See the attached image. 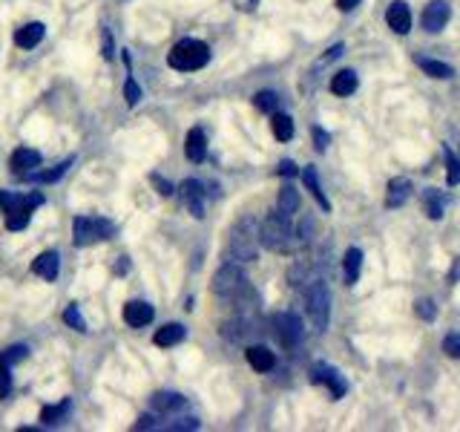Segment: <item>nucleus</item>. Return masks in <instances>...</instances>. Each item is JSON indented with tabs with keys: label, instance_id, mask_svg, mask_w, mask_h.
Masks as SVG:
<instances>
[{
	"label": "nucleus",
	"instance_id": "f257e3e1",
	"mask_svg": "<svg viewBox=\"0 0 460 432\" xmlns=\"http://www.w3.org/2000/svg\"><path fill=\"white\" fill-rule=\"evenodd\" d=\"M259 237H262V245H265L268 251H276V254H291L293 248H299L296 231L291 228L288 216H282L279 210L271 213L268 220L259 225Z\"/></svg>",
	"mask_w": 460,
	"mask_h": 432
},
{
	"label": "nucleus",
	"instance_id": "f03ea898",
	"mask_svg": "<svg viewBox=\"0 0 460 432\" xmlns=\"http://www.w3.org/2000/svg\"><path fill=\"white\" fill-rule=\"evenodd\" d=\"M259 245H262L259 222L253 216H245V220H239L234 225V231H230V257L236 262H251V259H256Z\"/></svg>",
	"mask_w": 460,
	"mask_h": 432
},
{
	"label": "nucleus",
	"instance_id": "7ed1b4c3",
	"mask_svg": "<svg viewBox=\"0 0 460 432\" xmlns=\"http://www.w3.org/2000/svg\"><path fill=\"white\" fill-rule=\"evenodd\" d=\"M210 61V49L204 41H196V38H184L179 41L170 55H167V63L179 72H193V69H202L204 63Z\"/></svg>",
	"mask_w": 460,
	"mask_h": 432
},
{
	"label": "nucleus",
	"instance_id": "20e7f679",
	"mask_svg": "<svg viewBox=\"0 0 460 432\" xmlns=\"http://www.w3.org/2000/svg\"><path fill=\"white\" fill-rule=\"evenodd\" d=\"M213 294L219 297V300H230L234 303L245 288H248V277H245V271L236 265V262H227V265H221L219 271H216V277H213Z\"/></svg>",
	"mask_w": 460,
	"mask_h": 432
},
{
	"label": "nucleus",
	"instance_id": "39448f33",
	"mask_svg": "<svg viewBox=\"0 0 460 432\" xmlns=\"http://www.w3.org/2000/svg\"><path fill=\"white\" fill-rule=\"evenodd\" d=\"M115 234V225L110 220H98V216H78L72 222V240L75 245H93L98 240H110Z\"/></svg>",
	"mask_w": 460,
	"mask_h": 432
},
{
	"label": "nucleus",
	"instance_id": "423d86ee",
	"mask_svg": "<svg viewBox=\"0 0 460 432\" xmlns=\"http://www.w3.org/2000/svg\"><path fill=\"white\" fill-rule=\"evenodd\" d=\"M305 309H308V317L314 323L317 331L328 329V317H331V297H328V288L320 279H311L308 285V294H305Z\"/></svg>",
	"mask_w": 460,
	"mask_h": 432
},
{
	"label": "nucleus",
	"instance_id": "0eeeda50",
	"mask_svg": "<svg viewBox=\"0 0 460 432\" xmlns=\"http://www.w3.org/2000/svg\"><path fill=\"white\" fill-rule=\"evenodd\" d=\"M273 331H276V337H279V343H282L285 349L299 346V343H302V334H305L302 320H299L296 314H291V312L273 314Z\"/></svg>",
	"mask_w": 460,
	"mask_h": 432
},
{
	"label": "nucleus",
	"instance_id": "6e6552de",
	"mask_svg": "<svg viewBox=\"0 0 460 432\" xmlns=\"http://www.w3.org/2000/svg\"><path fill=\"white\" fill-rule=\"evenodd\" d=\"M253 326H256V323H253L251 314H239L236 320H227V323L221 326V334H224L230 343H248V340L256 334Z\"/></svg>",
	"mask_w": 460,
	"mask_h": 432
},
{
	"label": "nucleus",
	"instance_id": "1a4fd4ad",
	"mask_svg": "<svg viewBox=\"0 0 460 432\" xmlns=\"http://www.w3.org/2000/svg\"><path fill=\"white\" fill-rule=\"evenodd\" d=\"M179 190H182V199H184L187 210L196 216V220H202L204 216V185L196 182V179H187V182H182Z\"/></svg>",
	"mask_w": 460,
	"mask_h": 432
},
{
	"label": "nucleus",
	"instance_id": "9d476101",
	"mask_svg": "<svg viewBox=\"0 0 460 432\" xmlns=\"http://www.w3.org/2000/svg\"><path fill=\"white\" fill-rule=\"evenodd\" d=\"M449 15H451V9H449L446 0H432V4L426 6V12H423V29L426 32H440L449 24Z\"/></svg>",
	"mask_w": 460,
	"mask_h": 432
},
{
	"label": "nucleus",
	"instance_id": "9b49d317",
	"mask_svg": "<svg viewBox=\"0 0 460 432\" xmlns=\"http://www.w3.org/2000/svg\"><path fill=\"white\" fill-rule=\"evenodd\" d=\"M152 317H156V312H152L150 303L144 300H132L124 306V323L132 326V329H144L147 323H152Z\"/></svg>",
	"mask_w": 460,
	"mask_h": 432
},
{
	"label": "nucleus",
	"instance_id": "f8f14e48",
	"mask_svg": "<svg viewBox=\"0 0 460 432\" xmlns=\"http://www.w3.org/2000/svg\"><path fill=\"white\" fill-rule=\"evenodd\" d=\"M184 156L193 162V165H199V162H204V156H207V135H204V130H190L187 133V138H184Z\"/></svg>",
	"mask_w": 460,
	"mask_h": 432
},
{
	"label": "nucleus",
	"instance_id": "ddd939ff",
	"mask_svg": "<svg viewBox=\"0 0 460 432\" xmlns=\"http://www.w3.org/2000/svg\"><path fill=\"white\" fill-rule=\"evenodd\" d=\"M386 21H389V26H392L397 35H406V32L412 29V12H409V6L403 4V0H394V4L389 6Z\"/></svg>",
	"mask_w": 460,
	"mask_h": 432
},
{
	"label": "nucleus",
	"instance_id": "4468645a",
	"mask_svg": "<svg viewBox=\"0 0 460 432\" xmlns=\"http://www.w3.org/2000/svg\"><path fill=\"white\" fill-rule=\"evenodd\" d=\"M184 398L179 395V392H156L150 398V406L156 409V412H162V415H170V412H179V409H184Z\"/></svg>",
	"mask_w": 460,
	"mask_h": 432
},
{
	"label": "nucleus",
	"instance_id": "2eb2a0df",
	"mask_svg": "<svg viewBox=\"0 0 460 432\" xmlns=\"http://www.w3.org/2000/svg\"><path fill=\"white\" fill-rule=\"evenodd\" d=\"M248 364L256 369V372H271L273 366H276V357H273V351L268 349V346H248Z\"/></svg>",
	"mask_w": 460,
	"mask_h": 432
},
{
	"label": "nucleus",
	"instance_id": "dca6fc26",
	"mask_svg": "<svg viewBox=\"0 0 460 432\" xmlns=\"http://www.w3.org/2000/svg\"><path fill=\"white\" fill-rule=\"evenodd\" d=\"M43 35H46V26L43 24H26V26H21L18 32H15V43L21 46V49H32V46H38L41 41H43Z\"/></svg>",
	"mask_w": 460,
	"mask_h": 432
},
{
	"label": "nucleus",
	"instance_id": "f3484780",
	"mask_svg": "<svg viewBox=\"0 0 460 432\" xmlns=\"http://www.w3.org/2000/svg\"><path fill=\"white\" fill-rule=\"evenodd\" d=\"M409 196H412V182H409L406 176H397V179L389 182V196H386V205H389V207L406 205Z\"/></svg>",
	"mask_w": 460,
	"mask_h": 432
},
{
	"label": "nucleus",
	"instance_id": "a211bd4d",
	"mask_svg": "<svg viewBox=\"0 0 460 432\" xmlns=\"http://www.w3.org/2000/svg\"><path fill=\"white\" fill-rule=\"evenodd\" d=\"M32 271L38 274V277H43V279H55L58 277V271H61V259H58V254L55 251H46V254H41L35 262H32Z\"/></svg>",
	"mask_w": 460,
	"mask_h": 432
},
{
	"label": "nucleus",
	"instance_id": "6ab92c4d",
	"mask_svg": "<svg viewBox=\"0 0 460 432\" xmlns=\"http://www.w3.org/2000/svg\"><path fill=\"white\" fill-rule=\"evenodd\" d=\"M12 168L18 173H32L35 168H41V153L38 150H29V148H18L12 153Z\"/></svg>",
	"mask_w": 460,
	"mask_h": 432
},
{
	"label": "nucleus",
	"instance_id": "aec40b11",
	"mask_svg": "<svg viewBox=\"0 0 460 432\" xmlns=\"http://www.w3.org/2000/svg\"><path fill=\"white\" fill-rule=\"evenodd\" d=\"M302 182H305V187L311 190V196L320 202V207H323V210H331V202H328V196L323 193V187H320V176H317V170H314V168H305V170H302Z\"/></svg>",
	"mask_w": 460,
	"mask_h": 432
},
{
	"label": "nucleus",
	"instance_id": "412c9836",
	"mask_svg": "<svg viewBox=\"0 0 460 432\" xmlns=\"http://www.w3.org/2000/svg\"><path fill=\"white\" fill-rule=\"evenodd\" d=\"M354 90H357V76L351 69H343V72H337V76L331 78V93L334 96H354Z\"/></svg>",
	"mask_w": 460,
	"mask_h": 432
},
{
	"label": "nucleus",
	"instance_id": "4be33fe9",
	"mask_svg": "<svg viewBox=\"0 0 460 432\" xmlns=\"http://www.w3.org/2000/svg\"><path fill=\"white\" fill-rule=\"evenodd\" d=\"M184 326L182 323H167L164 329H159L156 331V346H162V349H167V346H176V343H182L184 340Z\"/></svg>",
	"mask_w": 460,
	"mask_h": 432
},
{
	"label": "nucleus",
	"instance_id": "5701e85b",
	"mask_svg": "<svg viewBox=\"0 0 460 432\" xmlns=\"http://www.w3.org/2000/svg\"><path fill=\"white\" fill-rule=\"evenodd\" d=\"M299 207V193H296V187L293 185H285L282 190H279V202H276V210L282 213V216H291L293 210Z\"/></svg>",
	"mask_w": 460,
	"mask_h": 432
},
{
	"label": "nucleus",
	"instance_id": "b1692460",
	"mask_svg": "<svg viewBox=\"0 0 460 432\" xmlns=\"http://www.w3.org/2000/svg\"><path fill=\"white\" fill-rule=\"evenodd\" d=\"M360 268H362V251H360V248H348V251H345V282H348V285L357 282Z\"/></svg>",
	"mask_w": 460,
	"mask_h": 432
},
{
	"label": "nucleus",
	"instance_id": "393cba45",
	"mask_svg": "<svg viewBox=\"0 0 460 432\" xmlns=\"http://www.w3.org/2000/svg\"><path fill=\"white\" fill-rule=\"evenodd\" d=\"M423 205H426V216H432V220H440L443 207H446V196H440L437 190H426L423 193Z\"/></svg>",
	"mask_w": 460,
	"mask_h": 432
},
{
	"label": "nucleus",
	"instance_id": "a878e982",
	"mask_svg": "<svg viewBox=\"0 0 460 432\" xmlns=\"http://www.w3.org/2000/svg\"><path fill=\"white\" fill-rule=\"evenodd\" d=\"M417 66L432 78H451V66L440 63V61H429V58H417Z\"/></svg>",
	"mask_w": 460,
	"mask_h": 432
},
{
	"label": "nucleus",
	"instance_id": "bb28decb",
	"mask_svg": "<svg viewBox=\"0 0 460 432\" xmlns=\"http://www.w3.org/2000/svg\"><path fill=\"white\" fill-rule=\"evenodd\" d=\"M69 409H72V401H69V398H66V401H61L58 406H43L41 421H43V423H58L61 418H66V415H69Z\"/></svg>",
	"mask_w": 460,
	"mask_h": 432
},
{
	"label": "nucleus",
	"instance_id": "cd10ccee",
	"mask_svg": "<svg viewBox=\"0 0 460 432\" xmlns=\"http://www.w3.org/2000/svg\"><path fill=\"white\" fill-rule=\"evenodd\" d=\"M29 357V349L26 346H9L4 354H0V366H15V364H23V360Z\"/></svg>",
	"mask_w": 460,
	"mask_h": 432
},
{
	"label": "nucleus",
	"instance_id": "c85d7f7f",
	"mask_svg": "<svg viewBox=\"0 0 460 432\" xmlns=\"http://www.w3.org/2000/svg\"><path fill=\"white\" fill-rule=\"evenodd\" d=\"M271 127H273V135H276L279 141H288V138L293 135V121H291V115L276 113L273 121H271Z\"/></svg>",
	"mask_w": 460,
	"mask_h": 432
},
{
	"label": "nucleus",
	"instance_id": "c756f323",
	"mask_svg": "<svg viewBox=\"0 0 460 432\" xmlns=\"http://www.w3.org/2000/svg\"><path fill=\"white\" fill-rule=\"evenodd\" d=\"M323 386H328L334 398H343V395L348 392V384H345V378H343L337 369H328V375H325V384H323Z\"/></svg>",
	"mask_w": 460,
	"mask_h": 432
},
{
	"label": "nucleus",
	"instance_id": "7c9ffc66",
	"mask_svg": "<svg viewBox=\"0 0 460 432\" xmlns=\"http://www.w3.org/2000/svg\"><path fill=\"white\" fill-rule=\"evenodd\" d=\"M253 104H256L262 113H276V107H279V96H276V93H271V90H262V93H256V96H253Z\"/></svg>",
	"mask_w": 460,
	"mask_h": 432
},
{
	"label": "nucleus",
	"instance_id": "2f4dec72",
	"mask_svg": "<svg viewBox=\"0 0 460 432\" xmlns=\"http://www.w3.org/2000/svg\"><path fill=\"white\" fill-rule=\"evenodd\" d=\"M69 168H72V159L61 162L58 168H52V170H46V173H26V176H29V179H35V182H58Z\"/></svg>",
	"mask_w": 460,
	"mask_h": 432
},
{
	"label": "nucleus",
	"instance_id": "473e14b6",
	"mask_svg": "<svg viewBox=\"0 0 460 432\" xmlns=\"http://www.w3.org/2000/svg\"><path fill=\"white\" fill-rule=\"evenodd\" d=\"M63 323H66V326H72V329H78V331H87V320H84L81 309L75 306V303H72V306L63 312Z\"/></svg>",
	"mask_w": 460,
	"mask_h": 432
},
{
	"label": "nucleus",
	"instance_id": "72a5a7b5",
	"mask_svg": "<svg viewBox=\"0 0 460 432\" xmlns=\"http://www.w3.org/2000/svg\"><path fill=\"white\" fill-rule=\"evenodd\" d=\"M162 429H167V432H190V429H199V421L196 418H176V421H167Z\"/></svg>",
	"mask_w": 460,
	"mask_h": 432
},
{
	"label": "nucleus",
	"instance_id": "f704fd0d",
	"mask_svg": "<svg viewBox=\"0 0 460 432\" xmlns=\"http://www.w3.org/2000/svg\"><path fill=\"white\" fill-rule=\"evenodd\" d=\"M414 312H417V317H420V320H434V317H437V309H434V303H432V300H417Z\"/></svg>",
	"mask_w": 460,
	"mask_h": 432
},
{
	"label": "nucleus",
	"instance_id": "c9c22d12",
	"mask_svg": "<svg viewBox=\"0 0 460 432\" xmlns=\"http://www.w3.org/2000/svg\"><path fill=\"white\" fill-rule=\"evenodd\" d=\"M443 351H446L449 357L460 360V334H446V340H443Z\"/></svg>",
	"mask_w": 460,
	"mask_h": 432
},
{
	"label": "nucleus",
	"instance_id": "e433bc0d",
	"mask_svg": "<svg viewBox=\"0 0 460 432\" xmlns=\"http://www.w3.org/2000/svg\"><path fill=\"white\" fill-rule=\"evenodd\" d=\"M124 96H127V104L132 107V104H138V98H141V87H138L132 78H127V84H124Z\"/></svg>",
	"mask_w": 460,
	"mask_h": 432
},
{
	"label": "nucleus",
	"instance_id": "4c0bfd02",
	"mask_svg": "<svg viewBox=\"0 0 460 432\" xmlns=\"http://www.w3.org/2000/svg\"><path fill=\"white\" fill-rule=\"evenodd\" d=\"M446 182H449V185H460V162H457V159H449Z\"/></svg>",
	"mask_w": 460,
	"mask_h": 432
},
{
	"label": "nucleus",
	"instance_id": "58836bf2",
	"mask_svg": "<svg viewBox=\"0 0 460 432\" xmlns=\"http://www.w3.org/2000/svg\"><path fill=\"white\" fill-rule=\"evenodd\" d=\"M311 135H314V141H317V150H323V153H325V150H328V133H325L323 127H314V130H311Z\"/></svg>",
	"mask_w": 460,
	"mask_h": 432
},
{
	"label": "nucleus",
	"instance_id": "ea45409f",
	"mask_svg": "<svg viewBox=\"0 0 460 432\" xmlns=\"http://www.w3.org/2000/svg\"><path fill=\"white\" fill-rule=\"evenodd\" d=\"M9 392H12V378L4 366H0V398H9Z\"/></svg>",
	"mask_w": 460,
	"mask_h": 432
},
{
	"label": "nucleus",
	"instance_id": "a19ab883",
	"mask_svg": "<svg viewBox=\"0 0 460 432\" xmlns=\"http://www.w3.org/2000/svg\"><path fill=\"white\" fill-rule=\"evenodd\" d=\"M162 426H164V423H159L152 415H141L138 423H135V429H162Z\"/></svg>",
	"mask_w": 460,
	"mask_h": 432
},
{
	"label": "nucleus",
	"instance_id": "79ce46f5",
	"mask_svg": "<svg viewBox=\"0 0 460 432\" xmlns=\"http://www.w3.org/2000/svg\"><path fill=\"white\" fill-rule=\"evenodd\" d=\"M101 41H104V58L110 61V58H113V52H115V46H113V35H110V29H101Z\"/></svg>",
	"mask_w": 460,
	"mask_h": 432
},
{
	"label": "nucleus",
	"instance_id": "37998d69",
	"mask_svg": "<svg viewBox=\"0 0 460 432\" xmlns=\"http://www.w3.org/2000/svg\"><path fill=\"white\" fill-rule=\"evenodd\" d=\"M152 185L159 187V193H162V196H173V185H170V182H164L162 176H152Z\"/></svg>",
	"mask_w": 460,
	"mask_h": 432
},
{
	"label": "nucleus",
	"instance_id": "c03bdc74",
	"mask_svg": "<svg viewBox=\"0 0 460 432\" xmlns=\"http://www.w3.org/2000/svg\"><path fill=\"white\" fill-rule=\"evenodd\" d=\"M234 6L242 9V12H253L259 6V0H234Z\"/></svg>",
	"mask_w": 460,
	"mask_h": 432
},
{
	"label": "nucleus",
	"instance_id": "a18cd8bd",
	"mask_svg": "<svg viewBox=\"0 0 460 432\" xmlns=\"http://www.w3.org/2000/svg\"><path fill=\"white\" fill-rule=\"evenodd\" d=\"M279 173H282V176H296V165H293V162H282V165H279Z\"/></svg>",
	"mask_w": 460,
	"mask_h": 432
},
{
	"label": "nucleus",
	"instance_id": "49530a36",
	"mask_svg": "<svg viewBox=\"0 0 460 432\" xmlns=\"http://www.w3.org/2000/svg\"><path fill=\"white\" fill-rule=\"evenodd\" d=\"M360 4V0H337V6L343 9V12H348V9H354Z\"/></svg>",
	"mask_w": 460,
	"mask_h": 432
},
{
	"label": "nucleus",
	"instance_id": "de8ad7c7",
	"mask_svg": "<svg viewBox=\"0 0 460 432\" xmlns=\"http://www.w3.org/2000/svg\"><path fill=\"white\" fill-rule=\"evenodd\" d=\"M130 268V262H127V257H118V262H115V274H124Z\"/></svg>",
	"mask_w": 460,
	"mask_h": 432
}]
</instances>
